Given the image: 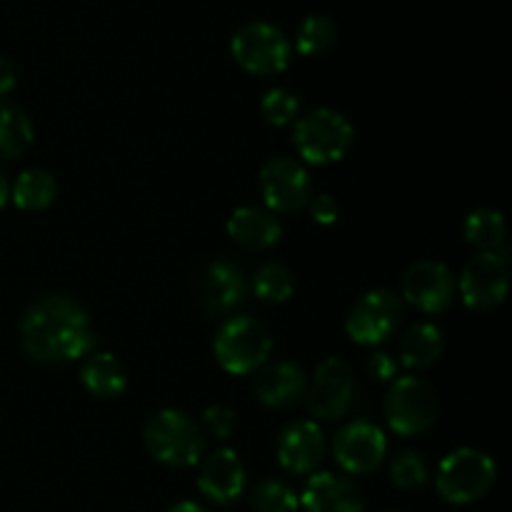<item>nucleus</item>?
Instances as JSON below:
<instances>
[{"label":"nucleus","mask_w":512,"mask_h":512,"mask_svg":"<svg viewBox=\"0 0 512 512\" xmlns=\"http://www.w3.org/2000/svg\"><path fill=\"white\" fill-rule=\"evenodd\" d=\"M20 345L35 363L63 365L95 348V330L83 305L70 295H45L20 318Z\"/></svg>","instance_id":"f257e3e1"},{"label":"nucleus","mask_w":512,"mask_h":512,"mask_svg":"<svg viewBox=\"0 0 512 512\" xmlns=\"http://www.w3.org/2000/svg\"><path fill=\"white\" fill-rule=\"evenodd\" d=\"M143 443L150 458L175 470L198 465L208 448V438L198 420L178 408H165L150 415L143 428Z\"/></svg>","instance_id":"f03ea898"},{"label":"nucleus","mask_w":512,"mask_h":512,"mask_svg":"<svg viewBox=\"0 0 512 512\" xmlns=\"http://www.w3.org/2000/svg\"><path fill=\"white\" fill-rule=\"evenodd\" d=\"M273 353V335L268 325L250 315H233L218 328L213 355L228 375H253Z\"/></svg>","instance_id":"7ed1b4c3"},{"label":"nucleus","mask_w":512,"mask_h":512,"mask_svg":"<svg viewBox=\"0 0 512 512\" xmlns=\"http://www.w3.org/2000/svg\"><path fill=\"white\" fill-rule=\"evenodd\" d=\"M353 140V123L335 108H315L293 123L295 153L308 165L340 163L353 148Z\"/></svg>","instance_id":"20e7f679"},{"label":"nucleus","mask_w":512,"mask_h":512,"mask_svg":"<svg viewBox=\"0 0 512 512\" xmlns=\"http://www.w3.org/2000/svg\"><path fill=\"white\" fill-rule=\"evenodd\" d=\"M498 465L478 448H458L440 460L435 470V488L445 503L470 505L493 490Z\"/></svg>","instance_id":"39448f33"},{"label":"nucleus","mask_w":512,"mask_h":512,"mask_svg":"<svg viewBox=\"0 0 512 512\" xmlns=\"http://www.w3.org/2000/svg\"><path fill=\"white\" fill-rule=\"evenodd\" d=\"M383 413L395 435L415 438L428 433L438 420V393L418 375H398L388 385Z\"/></svg>","instance_id":"423d86ee"},{"label":"nucleus","mask_w":512,"mask_h":512,"mask_svg":"<svg viewBox=\"0 0 512 512\" xmlns=\"http://www.w3.org/2000/svg\"><path fill=\"white\" fill-rule=\"evenodd\" d=\"M230 53L245 73L268 78L288 68L293 58V45L278 25L253 20L235 30L230 38Z\"/></svg>","instance_id":"0eeeda50"},{"label":"nucleus","mask_w":512,"mask_h":512,"mask_svg":"<svg viewBox=\"0 0 512 512\" xmlns=\"http://www.w3.org/2000/svg\"><path fill=\"white\" fill-rule=\"evenodd\" d=\"M405 320V303L388 288H375L360 295L345 318V335L355 345L375 348L393 338Z\"/></svg>","instance_id":"6e6552de"},{"label":"nucleus","mask_w":512,"mask_h":512,"mask_svg":"<svg viewBox=\"0 0 512 512\" xmlns=\"http://www.w3.org/2000/svg\"><path fill=\"white\" fill-rule=\"evenodd\" d=\"M510 268L500 253H478L465 263L458 278V295L473 313H493L508 300Z\"/></svg>","instance_id":"1a4fd4ad"},{"label":"nucleus","mask_w":512,"mask_h":512,"mask_svg":"<svg viewBox=\"0 0 512 512\" xmlns=\"http://www.w3.org/2000/svg\"><path fill=\"white\" fill-rule=\"evenodd\" d=\"M260 193L275 215L300 213L313 200V180L300 160L278 155L260 168Z\"/></svg>","instance_id":"9d476101"},{"label":"nucleus","mask_w":512,"mask_h":512,"mask_svg":"<svg viewBox=\"0 0 512 512\" xmlns=\"http://www.w3.org/2000/svg\"><path fill=\"white\" fill-rule=\"evenodd\" d=\"M333 458L348 475H368L388 458V438L380 425L350 420L335 433Z\"/></svg>","instance_id":"9b49d317"},{"label":"nucleus","mask_w":512,"mask_h":512,"mask_svg":"<svg viewBox=\"0 0 512 512\" xmlns=\"http://www.w3.org/2000/svg\"><path fill=\"white\" fill-rule=\"evenodd\" d=\"M403 298L425 315H440L458 298V278L438 260H418L403 275Z\"/></svg>","instance_id":"f8f14e48"},{"label":"nucleus","mask_w":512,"mask_h":512,"mask_svg":"<svg viewBox=\"0 0 512 512\" xmlns=\"http://www.w3.org/2000/svg\"><path fill=\"white\" fill-rule=\"evenodd\" d=\"M308 408L318 420L333 423L350 413L355 395L353 368L343 358H325L315 368L313 383L308 388Z\"/></svg>","instance_id":"ddd939ff"},{"label":"nucleus","mask_w":512,"mask_h":512,"mask_svg":"<svg viewBox=\"0 0 512 512\" xmlns=\"http://www.w3.org/2000/svg\"><path fill=\"white\" fill-rule=\"evenodd\" d=\"M328 443L325 433L315 420H295L288 423L278 435L275 455L285 473L290 475H313L323 465Z\"/></svg>","instance_id":"4468645a"},{"label":"nucleus","mask_w":512,"mask_h":512,"mask_svg":"<svg viewBox=\"0 0 512 512\" xmlns=\"http://www.w3.org/2000/svg\"><path fill=\"white\" fill-rule=\"evenodd\" d=\"M200 305L210 318L230 315L248 295V280L243 270L230 260H213L205 265L198 280Z\"/></svg>","instance_id":"2eb2a0df"},{"label":"nucleus","mask_w":512,"mask_h":512,"mask_svg":"<svg viewBox=\"0 0 512 512\" xmlns=\"http://www.w3.org/2000/svg\"><path fill=\"white\" fill-rule=\"evenodd\" d=\"M245 485H248V473L233 448H218L205 455L200 465L198 488L210 503L233 505L235 500L243 498Z\"/></svg>","instance_id":"dca6fc26"},{"label":"nucleus","mask_w":512,"mask_h":512,"mask_svg":"<svg viewBox=\"0 0 512 512\" xmlns=\"http://www.w3.org/2000/svg\"><path fill=\"white\" fill-rule=\"evenodd\" d=\"M253 393L265 408H290L308 393V375L293 360H268L255 373Z\"/></svg>","instance_id":"f3484780"},{"label":"nucleus","mask_w":512,"mask_h":512,"mask_svg":"<svg viewBox=\"0 0 512 512\" xmlns=\"http://www.w3.org/2000/svg\"><path fill=\"white\" fill-rule=\"evenodd\" d=\"M298 498L305 512H365L358 485L335 473L310 475Z\"/></svg>","instance_id":"a211bd4d"},{"label":"nucleus","mask_w":512,"mask_h":512,"mask_svg":"<svg viewBox=\"0 0 512 512\" xmlns=\"http://www.w3.org/2000/svg\"><path fill=\"white\" fill-rule=\"evenodd\" d=\"M228 235L240 248L263 253L283 238V223L265 205H240L228 218Z\"/></svg>","instance_id":"6ab92c4d"},{"label":"nucleus","mask_w":512,"mask_h":512,"mask_svg":"<svg viewBox=\"0 0 512 512\" xmlns=\"http://www.w3.org/2000/svg\"><path fill=\"white\" fill-rule=\"evenodd\" d=\"M80 383L93 398L115 400L128 390V370L113 353H90L80 368Z\"/></svg>","instance_id":"aec40b11"},{"label":"nucleus","mask_w":512,"mask_h":512,"mask_svg":"<svg viewBox=\"0 0 512 512\" xmlns=\"http://www.w3.org/2000/svg\"><path fill=\"white\" fill-rule=\"evenodd\" d=\"M443 350H445V335L438 325L415 323L413 328L400 338L398 363L400 368L425 370L433 363H438Z\"/></svg>","instance_id":"412c9836"},{"label":"nucleus","mask_w":512,"mask_h":512,"mask_svg":"<svg viewBox=\"0 0 512 512\" xmlns=\"http://www.w3.org/2000/svg\"><path fill=\"white\" fill-rule=\"evenodd\" d=\"M10 198L23 213H43L58 198V180L45 168H28L15 178Z\"/></svg>","instance_id":"4be33fe9"},{"label":"nucleus","mask_w":512,"mask_h":512,"mask_svg":"<svg viewBox=\"0 0 512 512\" xmlns=\"http://www.w3.org/2000/svg\"><path fill=\"white\" fill-rule=\"evenodd\" d=\"M35 130L25 110L0 98V160H18L33 148Z\"/></svg>","instance_id":"5701e85b"},{"label":"nucleus","mask_w":512,"mask_h":512,"mask_svg":"<svg viewBox=\"0 0 512 512\" xmlns=\"http://www.w3.org/2000/svg\"><path fill=\"white\" fill-rule=\"evenodd\" d=\"M463 235L480 253H498L508 240V223L500 210L478 208L465 218Z\"/></svg>","instance_id":"b1692460"},{"label":"nucleus","mask_w":512,"mask_h":512,"mask_svg":"<svg viewBox=\"0 0 512 512\" xmlns=\"http://www.w3.org/2000/svg\"><path fill=\"white\" fill-rule=\"evenodd\" d=\"M253 293L263 303H288L295 293V278L283 263H263L253 275Z\"/></svg>","instance_id":"393cba45"},{"label":"nucleus","mask_w":512,"mask_h":512,"mask_svg":"<svg viewBox=\"0 0 512 512\" xmlns=\"http://www.w3.org/2000/svg\"><path fill=\"white\" fill-rule=\"evenodd\" d=\"M335 30L333 18L328 15H308L303 23L298 25V33H295V50L300 55H320L335 43Z\"/></svg>","instance_id":"a878e982"},{"label":"nucleus","mask_w":512,"mask_h":512,"mask_svg":"<svg viewBox=\"0 0 512 512\" xmlns=\"http://www.w3.org/2000/svg\"><path fill=\"white\" fill-rule=\"evenodd\" d=\"M255 512H295L300 508V498L285 480H260L250 495Z\"/></svg>","instance_id":"bb28decb"},{"label":"nucleus","mask_w":512,"mask_h":512,"mask_svg":"<svg viewBox=\"0 0 512 512\" xmlns=\"http://www.w3.org/2000/svg\"><path fill=\"white\" fill-rule=\"evenodd\" d=\"M390 480L400 490H418L430 480V463L418 450H400L390 460Z\"/></svg>","instance_id":"cd10ccee"},{"label":"nucleus","mask_w":512,"mask_h":512,"mask_svg":"<svg viewBox=\"0 0 512 512\" xmlns=\"http://www.w3.org/2000/svg\"><path fill=\"white\" fill-rule=\"evenodd\" d=\"M260 113L273 128H288L300 118V98L288 88H270L260 100Z\"/></svg>","instance_id":"c85d7f7f"},{"label":"nucleus","mask_w":512,"mask_h":512,"mask_svg":"<svg viewBox=\"0 0 512 512\" xmlns=\"http://www.w3.org/2000/svg\"><path fill=\"white\" fill-rule=\"evenodd\" d=\"M200 428H203L205 438L228 440L235 430V410L225 408V405H210L200 418Z\"/></svg>","instance_id":"c756f323"},{"label":"nucleus","mask_w":512,"mask_h":512,"mask_svg":"<svg viewBox=\"0 0 512 512\" xmlns=\"http://www.w3.org/2000/svg\"><path fill=\"white\" fill-rule=\"evenodd\" d=\"M308 210H310V218H313V223L325 225V228H328V225H335V223H338V218H340L338 200H335L333 195H328V193L313 195Z\"/></svg>","instance_id":"7c9ffc66"},{"label":"nucleus","mask_w":512,"mask_h":512,"mask_svg":"<svg viewBox=\"0 0 512 512\" xmlns=\"http://www.w3.org/2000/svg\"><path fill=\"white\" fill-rule=\"evenodd\" d=\"M398 370H400V363L395 360V355L385 353V350H375V353L368 358V373L373 375L378 383L390 385L395 378H398Z\"/></svg>","instance_id":"2f4dec72"},{"label":"nucleus","mask_w":512,"mask_h":512,"mask_svg":"<svg viewBox=\"0 0 512 512\" xmlns=\"http://www.w3.org/2000/svg\"><path fill=\"white\" fill-rule=\"evenodd\" d=\"M15 85H18V68L13 65V60L0 55V98L13 93Z\"/></svg>","instance_id":"473e14b6"},{"label":"nucleus","mask_w":512,"mask_h":512,"mask_svg":"<svg viewBox=\"0 0 512 512\" xmlns=\"http://www.w3.org/2000/svg\"><path fill=\"white\" fill-rule=\"evenodd\" d=\"M168 512H210V510L203 508L200 503H193V500H180V503H175L173 508H168Z\"/></svg>","instance_id":"72a5a7b5"},{"label":"nucleus","mask_w":512,"mask_h":512,"mask_svg":"<svg viewBox=\"0 0 512 512\" xmlns=\"http://www.w3.org/2000/svg\"><path fill=\"white\" fill-rule=\"evenodd\" d=\"M8 200H10V183H8V178H5L3 168H0V210L8 205Z\"/></svg>","instance_id":"f704fd0d"},{"label":"nucleus","mask_w":512,"mask_h":512,"mask_svg":"<svg viewBox=\"0 0 512 512\" xmlns=\"http://www.w3.org/2000/svg\"><path fill=\"white\" fill-rule=\"evenodd\" d=\"M385 512H398V510H385Z\"/></svg>","instance_id":"c9c22d12"}]
</instances>
